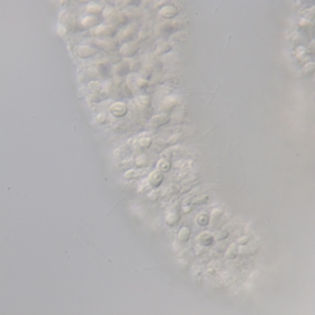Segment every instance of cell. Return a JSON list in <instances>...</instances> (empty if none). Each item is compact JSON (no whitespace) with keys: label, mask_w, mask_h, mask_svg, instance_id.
<instances>
[{"label":"cell","mask_w":315,"mask_h":315,"mask_svg":"<svg viewBox=\"0 0 315 315\" xmlns=\"http://www.w3.org/2000/svg\"><path fill=\"white\" fill-rule=\"evenodd\" d=\"M161 181H163V176H161V173L159 171H154V172L150 175V179H148V183H150L152 186H158Z\"/></svg>","instance_id":"1"},{"label":"cell","mask_w":315,"mask_h":315,"mask_svg":"<svg viewBox=\"0 0 315 315\" xmlns=\"http://www.w3.org/2000/svg\"><path fill=\"white\" fill-rule=\"evenodd\" d=\"M110 112L113 113V114H116V116H124L125 113H126V107L122 103H117V104H114L113 107L110 108Z\"/></svg>","instance_id":"2"},{"label":"cell","mask_w":315,"mask_h":315,"mask_svg":"<svg viewBox=\"0 0 315 315\" xmlns=\"http://www.w3.org/2000/svg\"><path fill=\"white\" fill-rule=\"evenodd\" d=\"M176 13H177V11H176V8H173V7H165L161 9V15L164 17H172L176 15Z\"/></svg>","instance_id":"3"},{"label":"cell","mask_w":315,"mask_h":315,"mask_svg":"<svg viewBox=\"0 0 315 315\" xmlns=\"http://www.w3.org/2000/svg\"><path fill=\"white\" fill-rule=\"evenodd\" d=\"M189 229H186V227H184V229L180 231V234H179V240H181V242H186L188 238H189Z\"/></svg>","instance_id":"4"},{"label":"cell","mask_w":315,"mask_h":315,"mask_svg":"<svg viewBox=\"0 0 315 315\" xmlns=\"http://www.w3.org/2000/svg\"><path fill=\"white\" fill-rule=\"evenodd\" d=\"M198 240L202 244H209V243H212V240H213V236L210 235V234H208V233H204L202 235L198 238Z\"/></svg>","instance_id":"5"},{"label":"cell","mask_w":315,"mask_h":315,"mask_svg":"<svg viewBox=\"0 0 315 315\" xmlns=\"http://www.w3.org/2000/svg\"><path fill=\"white\" fill-rule=\"evenodd\" d=\"M168 121V118L167 117H161V116H158V117H154L151 120V124L152 125H161V124H164V122H167Z\"/></svg>","instance_id":"6"},{"label":"cell","mask_w":315,"mask_h":315,"mask_svg":"<svg viewBox=\"0 0 315 315\" xmlns=\"http://www.w3.org/2000/svg\"><path fill=\"white\" fill-rule=\"evenodd\" d=\"M78 52L80 56H89V55H92L93 50L89 49V47H80V49L78 50Z\"/></svg>","instance_id":"7"},{"label":"cell","mask_w":315,"mask_h":315,"mask_svg":"<svg viewBox=\"0 0 315 315\" xmlns=\"http://www.w3.org/2000/svg\"><path fill=\"white\" fill-rule=\"evenodd\" d=\"M158 167H159L160 169H163V171H167L169 168V163L165 161V160H160L159 163H158Z\"/></svg>","instance_id":"8"},{"label":"cell","mask_w":315,"mask_h":315,"mask_svg":"<svg viewBox=\"0 0 315 315\" xmlns=\"http://www.w3.org/2000/svg\"><path fill=\"white\" fill-rule=\"evenodd\" d=\"M150 143H151V139H150V138H143V139H141V141H139V144H141L142 147H148V146H150Z\"/></svg>","instance_id":"9"},{"label":"cell","mask_w":315,"mask_h":315,"mask_svg":"<svg viewBox=\"0 0 315 315\" xmlns=\"http://www.w3.org/2000/svg\"><path fill=\"white\" fill-rule=\"evenodd\" d=\"M142 172H138V171H130L129 173H126V177L128 179H131V177H134V176H139Z\"/></svg>","instance_id":"10"},{"label":"cell","mask_w":315,"mask_h":315,"mask_svg":"<svg viewBox=\"0 0 315 315\" xmlns=\"http://www.w3.org/2000/svg\"><path fill=\"white\" fill-rule=\"evenodd\" d=\"M197 219H198V223H201V225H206L208 223V217L206 215H201V217L197 218Z\"/></svg>","instance_id":"11"}]
</instances>
